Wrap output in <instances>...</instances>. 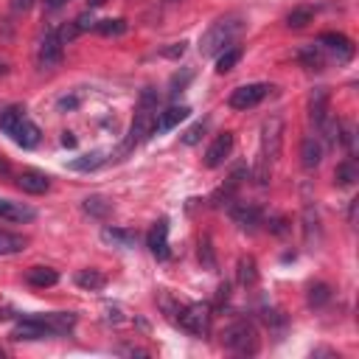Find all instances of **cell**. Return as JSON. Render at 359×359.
<instances>
[{
    "mask_svg": "<svg viewBox=\"0 0 359 359\" xmlns=\"http://www.w3.org/2000/svg\"><path fill=\"white\" fill-rule=\"evenodd\" d=\"M154 118H157V90L146 87L140 93V101H138V110H135V118H132V126H129V135L121 146V154L132 152L138 143H143L152 132H154Z\"/></svg>",
    "mask_w": 359,
    "mask_h": 359,
    "instance_id": "6da1fadb",
    "label": "cell"
},
{
    "mask_svg": "<svg viewBox=\"0 0 359 359\" xmlns=\"http://www.w3.org/2000/svg\"><path fill=\"white\" fill-rule=\"evenodd\" d=\"M239 34H242V20L239 17H222L200 37V54L203 57H219L222 51H228V45H233V40Z\"/></svg>",
    "mask_w": 359,
    "mask_h": 359,
    "instance_id": "7a4b0ae2",
    "label": "cell"
},
{
    "mask_svg": "<svg viewBox=\"0 0 359 359\" xmlns=\"http://www.w3.org/2000/svg\"><path fill=\"white\" fill-rule=\"evenodd\" d=\"M171 320H174L180 328H183V331L194 334V337H205L208 328H211V306H208V303L177 306L174 314H171Z\"/></svg>",
    "mask_w": 359,
    "mask_h": 359,
    "instance_id": "3957f363",
    "label": "cell"
},
{
    "mask_svg": "<svg viewBox=\"0 0 359 359\" xmlns=\"http://www.w3.org/2000/svg\"><path fill=\"white\" fill-rule=\"evenodd\" d=\"M225 345L233 353H242V356L258 353V331H256V325L247 323V320H239V323L228 325L225 328Z\"/></svg>",
    "mask_w": 359,
    "mask_h": 359,
    "instance_id": "277c9868",
    "label": "cell"
},
{
    "mask_svg": "<svg viewBox=\"0 0 359 359\" xmlns=\"http://www.w3.org/2000/svg\"><path fill=\"white\" fill-rule=\"evenodd\" d=\"M284 146V118L281 115H270L261 124V154L267 163H275Z\"/></svg>",
    "mask_w": 359,
    "mask_h": 359,
    "instance_id": "5b68a950",
    "label": "cell"
},
{
    "mask_svg": "<svg viewBox=\"0 0 359 359\" xmlns=\"http://www.w3.org/2000/svg\"><path fill=\"white\" fill-rule=\"evenodd\" d=\"M62 57H65V40H62L59 29H51V31L43 37L40 48H37V65H40L43 71H51V68H57V65L62 62Z\"/></svg>",
    "mask_w": 359,
    "mask_h": 359,
    "instance_id": "8992f818",
    "label": "cell"
},
{
    "mask_svg": "<svg viewBox=\"0 0 359 359\" xmlns=\"http://www.w3.org/2000/svg\"><path fill=\"white\" fill-rule=\"evenodd\" d=\"M270 90H272V87H270V85H261V82H256V85H242V87H236V90L230 93V101H228V104H230L233 110H250V107L261 104Z\"/></svg>",
    "mask_w": 359,
    "mask_h": 359,
    "instance_id": "52a82bcc",
    "label": "cell"
},
{
    "mask_svg": "<svg viewBox=\"0 0 359 359\" xmlns=\"http://www.w3.org/2000/svg\"><path fill=\"white\" fill-rule=\"evenodd\" d=\"M45 337H51V331H48V325L43 323V317L40 314H29V317H23L15 328H12V339H17V342H34V339H45Z\"/></svg>",
    "mask_w": 359,
    "mask_h": 359,
    "instance_id": "ba28073f",
    "label": "cell"
},
{
    "mask_svg": "<svg viewBox=\"0 0 359 359\" xmlns=\"http://www.w3.org/2000/svg\"><path fill=\"white\" fill-rule=\"evenodd\" d=\"M317 45H320L328 57H337V62H351V57H353V43H351L348 37H342V34H334V31L320 34Z\"/></svg>",
    "mask_w": 359,
    "mask_h": 359,
    "instance_id": "9c48e42d",
    "label": "cell"
},
{
    "mask_svg": "<svg viewBox=\"0 0 359 359\" xmlns=\"http://www.w3.org/2000/svg\"><path fill=\"white\" fill-rule=\"evenodd\" d=\"M230 152H233V132H222V135H217V140L208 146V152H205V166L208 168H219L228 157H230Z\"/></svg>",
    "mask_w": 359,
    "mask_h": 359,
    "instance_id": "30bf717a",
    "label": "cell"
},
{
    "mask_svg": "<svg viewBox=\"0 0 359 359\" xmlns=\"http://www.w3.org/2000/svg\"><path fill=\"white\" fill-rule=\"evenodd\" d=\"M149 250L154 253V258L160 261H168V222L166 219H157L149 230Z\"/></svg>",
    "mask_w": 359,
    "mask_h": 359,
    "instance_id": "8fae6325",
    "label": "cell"
},
{
    "mask_svg": "<svg viewBox=\"0 0 359 359\" xmlns=\"http://www.w3.org/2000/svg\"><path fill=\"white\" fill-rule=\"evenodd\" d=\"M17 186H20L26 194H45V191L51 189V177L43 174V171L29 168V171H23V174L17 177Z\"/></svg>",
    "mask_w": 359,
    "mask_h": 359,
    "instance_id": "7c38bea8",
    "label": "cell"
},
{
    "mask_svg": "<svg viewBox=\"0 0 359 359\" xmlns=\"http://www.w3.org/2000/svg\"><path fill=\"white\" fill-rule=\"evenodd\" d=\"M309 115H312L317 129L328 121V90L325 87H314L312 90V96H309Z\"/></svg>",
    "mask_w": 359,
    "mask_h": 359,
    "instance_id": "4fadbf2b",
    "label": "cell"
},
{
    "mask_svg": "<svg viewBox=\"0 0 359 359\" xmlns=\"http://www.w3.org/2000/svg\"><path fill=\"white\" fill-rule=\"evenodd\" d=\"M230 217H233V222H236L242 230H256V228L261 225V208L247 205V203L230 205Z\"/></svg>",
    "mask_w": 359,
    "mask_h": 359,
    "instance_id": "5bb4252c",
    "label": "cell"
},
{
    "mask_svg": "<svg viewBox=\"0 0 359 359\" xmlns=\"http://www.w3.org/2000/svg\"><path fill=\"white\" fill-rule=\"evenodd\" d=\"M189 115H191V110H189L186 104L168 107L166 112H157V118H154V132H168V129H174L177 124H183Z\"/></svg>",
    "mask_w": 359,
    "mask_h": 359,
    "instance_id": "9a60e30c",
    "label": "cell"
},
{
    "mask_svg": "<svg viewBox=\"0 0 359 359\" xmlns=\"http://www.w3.org/2000/svg\"><path fill=\"white\" fill-rule=\"evenodd\" d=\"M12 140H15L20 149H34V146L40 143V126H37L34 121L23 118V121L15 126V132H12Z\"/></svg>",
    "mask_w": 359,
    "mask_h": 359,
    "instance_id": "2e32d148",
    "label": "cell"
},
{
    "mask_svg": "<svg viewBox=\"0 0 359 359\" xmlns=\"http://www.w3.org/2000/svg\"><path fill=\"white\" fill-rule=\"evenodd\" d=\"M303 239H306L309 247L320 244V217H317V208L309 200L303 205Z\"/></svg>",
    "mask_w": 359,
    "mask_h": 359,
    "instance_id": "e0dca14e",
    "label": "cell"
},
{
    "mask_svg": "<svg viewBox=\"0 0 359 359\" xmlns=\"http://www.w3.org/2000/svg\"><path fill=\"white\" fill-rule=\"evenodd\" d=\"M26 284L34 286V289H48V286H57L59 284V272L51 270V267H31L26 272Z\"/></svg>",
    "mask_w": 359,
    "mask_h": 359,
    "instance_id": "ac0fdd59",
    "label": "cell"
},
{
    "mask_svg": "<svg viewBox=\"0 0 359 359\" xmlns=\"http://www.w3.org/2000/svg\"><path fill=\"white\" fill-rule=\"evenodd\" d=\"M37 214L31 208H26L23 203H12V200H0V219L9 222H31Z\"/></svg>",
    "mask_w": 359,
    "mask_h": 359,
    "instance_id": "d6986e66",
    "label": "cell"
},
{
    "mask_svg": "<svg viewBox=\"0 0 359 359\" xmlns=\"http://www.w3.org/2000/svg\"><path fill=\"white\" fill-rule=\"evenodd\" d=\"M298 59L309 68V71H323L325 68V62H328V54L320 48V45H303L300 51H298Z\"/></svg>",
    "mask_w": 359,
    "mask_h": 359,
    "instance_id": "ffe728a7",
    "label": "cell"
},
{
    "mask_svg": "<svg viewBox=\"0 0 359 359\" xmlns=\"http://www.w3.org/2000/svg\"><path fill=\"white\" fill-rule=\"evenodd\" d=\"M320 160H323V146H320V140L317 138H306L303 140V146H300V163H303V168H317L320 166Z\"/></svg>",
    "mask_w": 359,
    "mask_h": 359,
    "instance_id": "44dd1931",
    "label": "cell"
},
{
    "mask_svg": "<svg viewBox=\"0 0 359 359\" xmlns=\"http://www.w3.org/2000/svg\"><path fill=\"white\" fill-rule=\"evenodd\" d=\"M101 239L107 244H112V247H124V250L135 247V233L132 230H124V228H104L101 230Z\"/></svg>",
    "mask_w": 359,
    "mask_h": 359,
    "instance_id": "7402d4cb",
    "label": "cell"
},
{
    "mask_svg": "<svg viewBox=\"0 0 359 359\" xmlns=\"http://www.w3.org/2000/svg\"><path fill=\"white\" fill-rule=\"evenodd\" d=\"M76 286H82L85 292H101L107 286V278L98 270H79L76 272Z\"/></svg>",
    "mask_w": 359,
    "mask_h": 359,
    "instance_id": "603a6c76",
    "label": "cell"
},
{
    "mask_svg": "<svg viewBox=\"0 0 359 359\" xmlns=\"http://www.w3.org/2000/svg\"><path fill=\"white\" fill-rule=\"evenodd\" d=\"M29 244L26 236L9 233V230H0V256H12V253H23Z\"/></svg>",
    "mask_w": 359,
    "mask_h": 359,
    "instance_id": "cb8c5ba5",
    "label": "cell"
},
{
    "mask_svg": "<svg viewBox=\"0 0 359 359\" xmlns=\"http://www.w3.org/2000/svg\"><path fill=\"white\" fill-rule=\"evenodd\" d=\"M356 180H359V168H356V163H353V160H345V163H339V166H337V171H334V183H337L339 189L353 186Z\"/></svg>",
    "mask_w": 359,
    "mask_h": 359,
    "instance_id": "d4e9b609",
    "label": "cell"
},
{
    "mask_svg": "<svg viewBox=\"0 0 359 359\" xmlns=\"http://www.w3.org/2000/svg\"><path fill=\"white\" fill-rule=\"evenodd\" d=\"M104 160H107V157H104V152H90V154H82V157L71 160V163H68V168H71V171H96Z\"/></svg>",
    "mask_w": 359,
    "mask_h": 359,
    "instance_id": "484cf974",
    "label": "cell"
},
{
    "mask_svg": "<svg viewBox=\"0 0 359 359\" xmlns=\"http://www.w3.org/2000/svg\"><path fill=\"white\" fill-rule=\"evenodd\" d=\"M126 20L124 17H110V20H96V31L101 34V37H121V34H126Z\"/></svg>",
    "mask_w": 359,
    "mask_h": 359,
    "instance_id": "4316f807",
    "label": "cell"
},
{
    "mask_svg": "<svg viewBox=\"0 0 359 359\" xmlns=\"http://www.w3.org/2000/svg\"><path fill=\"white\" fill-rule=\"evenodd\" d=\"M26 115H23V107H6L3 112H0V132H6V135H12L15 132V126L23 121Z\"/></svg>",
    "mask_w": 359,
    "mask_h": 359,
    "instance_id": "83f0119b",
    "label": "cell"
},
{
    "mask_svg": "<svg viewBox=\"0 0 359 359\" xmlns=\"http://www.w3.org/2000/svg\"><path fill=\"white\" fill-rule=\"evenodd\" d=\"M82 208H85L90 217H96V219H107V217L112 214V205H110L104 197H87Z\"/></svg>",
    "mask_w": 359,
    "mask_h": 359,
    "instance_id": "f1b7e54d",
    "label": "cell"
},
{
    "mask_svg": "<svg viewBox=\"0 0 359 359\" xmlns=\"http://www.w3.org/2000/svg\"><path fill=\"white\" fill-rule=\"evenodd\" d=\"M258 281V270H256V258H242L239 261V284L242 286H253Z\"/></svg>",
    "mask_w": 359,
    "mask_h": 359,
    "instance_id": "f546056e",
    "label": "cell"
},
{
    "mask_svg": "<svg viewBox=\"0 0 359 359\" xmlns=\"http://www.w3.org/2000/svg\"><path fill=\"white\" fill-rule=\"evenodd\" d=\"M312 17H314V9H312V6H298V9L289 12L286 26H289V29H303L306 23H312Z\"/></svg>",
    "mask_w": 359,
    "mask_h": 359,
    "instance_id": "4dcf8cb0",
    "label": "cell"
},
{
    "mask_svg": "<svg viewBox=\"0 0 359 359\" xmlns=\"http://www.w3.org/2000/svg\"><path fill=\"white\" fill-rule=\"evenodd\" d=\"M239 59H242V48H228V51L219 54L217 71H219V73H228V71H233V68L239 65Z\"/></svg>",
    "mask_w": 359,
    "mask_h": 359,
    "instance_id": "1f68e13d",
    "label": "cell"
},
{
    "mask_svg": "<svg viewBox=\"0 0 359 359\" xmlns=\"http://www.w3.org/2000/svg\"><path fill=\"white\" fill-rule=\"evenodd\" d=\"M328 300H331L328 284H314V286L309 289V303H312V306H323V303H328Z\"/></svg>",
    "mask_w": 359,
    "mask_h": 359,
    "instance_id": "d6a6232c",
    "label": "cell"
},
{
    "mask_svg": "<svg viewBox=\"0 0 359 359\" xmlns=\"http://www.w3.org/2000/svg\"><path fill=\"white\" fill-rule=\"evenodd\" d=\"M200 261H203L205 270H217V256H214V247H211V239L208 236L200 242Z\"/></svg>",
    "mask_w": 359,
    "mask_h": 359,
    "instance_id": "836d02e7",
    "label": "cell"
},
{
    "mask_svg": "<svg viewBox=\"0 0 359 359\" xmlns=\"http://www.w3.org/2000/svg\"><path fill=\"white\" fill-rule=\"evenodd\" d=\"M191 79H194V71H191V68H186V71H183V76L174 73V76H171V90H168V93H171V96L183 93V90L189 87V82H191Z\"/></svg>",
    "mask_w": 359,
    "mask_h": 359,
    "instance_id": "e575fe53",
    "label": "cell"
},
{
    "mask_svg": "<svg viewBox=\"0 0 359 359\" xmlns=\"http://www.w3.org/2000/svg\"><path fill=\"white\" fill-rule=\"evenodd\" d=\"M203 135H205V121H200V124H194L186 135H183V143L186 146H197L200 140H203Z\"/></svg>",
    "mask_w": 359,
    "mask_h": 359,
    "instance_id": "d590c367",
    "label": "cell"
},
{
    "mask_svg": "<svg viewBox=\"0 0 359 359\" xmlns=\"http://www.w3.org/2000/svg\"><path fill=\"white\" fill-rule=\"evenodd\" d=\"M73 29H76L79 34H82V31H87V29H96V20H93V15H87V12H85V15H79V17L73 20Z\"/></svg>",
    "mask_w": 359,
    "mask_h": 359,
    "instance_id": "8d00e7d4",
    "label": "cell"
},
{
    "mask_svg": "<svg viewBox=\"0 0 359 359\" xmlns=\"http://www.w3.org/2000/svg\"><path fill=\"white\" fill-rule=\"evenodd\" d=\"M160 54H163L166 59H180V57H183V54H186V43H174L171 48H163Z\"/></svg>",
    "mask_w": 359,
    "mask_h": 359,
    "instance_id": "74e56055",
    "label": "cell"
},
{
    "mask_svg": "<svg viewBox=\"0 0 359 359\" xmlns=\"http://www.w3.org/2000/svg\"><path fill=\"white\" fill-rule=\"evenodd\" d=\"M270 230H272V233H278V236H284V233L289 230V228H286V219H284V217L272 219V222H270Z\"/></svg>",
    "mask_w": 359,
    "mask_h": 359,
    "instance_id": "f35d334b",
    "label": "cell"
},
{
    "mask_svg": "<svg viewBox=\"0 0 359 359\" xmlns=\"http://www.w3.org/2000/svg\"><path fill=\"white\" fill-rule=\"evenodd\" d=\"M57 107H59V110H76V107H79V98H76V96H71V98L65 96V98H59Z\"/></svg>",
    "mask_w": 359,
    "mask_h": 359,
    "instance_id": "ab89813d",
    "label": "cell"
},
{
    "mask_svg": "<svg viewBox=\"0 0 359 359\" xmlns=\"http://www.w3.org/2000/svg\"><path fill=\"white\" fill-rule=\"evenodd\" d=\"M217 292H219V295H217V306L228 303V298H230V284H222V286H219Z\"/></svg>",
    "mask_w": 359,
    "mask_h": 359,
    "instance_id": "60d3db41",
    "label": "cell"
},
{
    "mask_svg": "<svg viewBox=\"0 0 359 359\" xmlns=\"http://www.w3.org/2000/svg\"><path fill=\"white\" fill-rule=\"evenodd\" d=\"M31 6V0H12V9L20 12V9H29Z\"/></svg>",
    "mask_w": 359,
    "mask_h": 359,
    "instance_id": "b9f144b4",
    "label": "cell"
},
{
    "mask_svg": "<svg viewBox=\"0 0 359 359\" xmlns=\"http://www.w3.org/2000/svg\"><path fill=\"white\" fill-rule=\"evenodd\" d=\"M62 146H71V149L76 146V138H73V132H65V135H62Z\"/></svg>",
    "mask_w": 359,
    "mask_h": 359,
    "instance_id": "7bdbcfd3",
    "label": "cell"
},
{
    "mask_svg": "<svg viewBox=\"0 0 359 359\" xmlns=\"http://www.w3.org/2000/svg\"><path fill=\"white\" fill-rule=\"evenodd\" d=\"M65 3H68V0H45L48 9H59V6H65Z\"/></svg>",
    "mask_w": 359,
    "mask_h": 359,
    "instance_id": "ee69618b",
    "label": "cell"
},
{
    "mask_svg": "<svg viewBox=\"0 0 359 359\" xmlns=\"http://www.w3.org/2000/svg\"><path fill=\"white\" fill-rule=\"evenodd\" d=\"M0 174H9V163L6 160H0Z\"/></svg>",
    "mask_w": 359,
    "mask_h": 359,
    "instance_id": "f6af8a7d",
    "label": "cell"
}]
</instances>
